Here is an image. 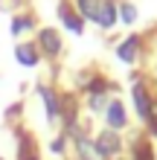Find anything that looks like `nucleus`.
Returning a JSON list of instances; mask_svg holds the SVG:
<instances>
[{
  "label": "nucleus",
  "mask_w": 157,
  "mask_h": 160,
  "mask_svg": "<svg viewBox=\"0 0 157 160\" xmlns=\"http://www.w3.org/2000/svg\"><path fill=\"white\" fill-rule=\"evenodd\" d=\"M108 125L110 128H122L125 125V111H122L119 102H110L108 105Z\"/></svg>",
  "instance_id": "obj_5"
},
{
  "label": "nucleus",
  "mask_w": 157,
  "mask_h": 160,
  "mask_svg": "<svg viewBox=\"0 0 157 160\" xmlns=\"http://www.w3.org/2000/svg\"><path fill=\"white\" fill-rule=\"evenodd\" d=\"M79 9H81V15L85 18H99V0H79Z\"/></svg>",
  "instance_id": "obj_9"
},
{
  "label": "nucleus",
  "mask_w": 157,
  "mask_h": 160,
  "mask_svg": "<svg viewBox=\"0 0 157 160\" xmlns=\"http://www.w3.org/2000/svg\"><path fill=\"white\" fill-rule=\"evenodd\" d=\"M41 47L44 50H47L50 55H55L61 50V41H58V32H52V29H44L41 32Z\"/></svg>",
  "instance_id": "obj_6"
},
{
  "label": "nucleus",
  "mask_w": 157,
  "mask_h": 160,
  "mask_svg": "<svg viewBox=\"0 0 157 160\" xmlns=\"http://www.w3.org/2000/svg\"><path fill=\"white\" fill-rule=\"evenodd\" d=\"M137 47H140V41H137V35H131L128 41H122V44H119L116 55H119L122 61H134V58H137Z\"/></svg>",
  "instance_id": "obj_4"
},
{
  "label": "nucleus",
  "mask_w": 157,
  "mask_h": 160,
  "mask_svg": "<svg viewBox=\"0 0 157 160\" xmlns=\"http://www.w3.org/2000/svg\"><path fill=\"white\" fill-rule=\"evenodd\" d=\"M137 160H151V148L149 146H140V148H137Z\"/></svg>",
  "instance_id": "obj_13"
},
{
  "label": "nucleus",
  "mask_w": 157,
  "mask_h": 160,
  "mask_svg": "<svg viewBox=\"0 0 157 160\" xmlns=\"http://www.w3.org/2000/svg\"><path fill=\"white\" fill-rule=\"evenodd\" d=\"M15 55H17V61H21V64H26V67L38 64V52H35V47H29V44H21Z\"/></svg>",
  "instance_id": "obj_7"
},
{
  "label": "nucleus",
  "mask_w": 157,
  "mask_h": 160,
  "mask_svg": "<svg viewBox=\"0 0 157 160\" xmlns=\"http://www.w3.org/2000/svg\"><path fill=\"white\" fill-rule=\"evenodd\" d=\"M79 154H81V160H105V154L99 152V146L85 140V137H79Z\"/></svg>",
  "instance_id": "obj_3"
},
{
  "label": "nucleus",
  "mask_w": 157,
  "mask_h": 160,
  "mask_svg": "<svg viewBox=\"0 0 157 160\" xmlns=\"http://www.w3.org/2000/svg\"><path fill=\"white\" fill-rule=\"evenodd\" d=\"M102 105H105V99H102V93H96V96L90 99V108H96V111H99Z\"/></svg>",
  "instance_id": "obj_15"
},
{
  "label": "nucleus",
  "mask_w": 157,
  "mask_h": 160,
  "mask_svg": "<svg viewBox=\"0 0 157 160\" xmlns=\"http://www.w3.org/2000/svg\"><path fill=\"white\" fill-rule=\"evenodd\" d=\"M134 105H137V111H140L143 119H149V114H151V102H149V93H145L143 84H134Z\"/></svg>",
  "instance_id": "obj_2"
},
{
  "label": "nucleus",
  "mask_w": 157,
  "mask_h": 160,
  "mask_svg": "<svg viewBox=\"0 0 157 160\" xmlns=\"http://www.w3.org/2000/svg\"><path fill=\"white\" fill-rule=\"evenodd\" d=\"M61 21L67 23V26H70L73 32H81V21H79V18L73 15V12H67V9H61Z\"/></svg>",
  "instance_id": "obj_11"
},
{
  "label": "nucleus",
  "mask_w": 157,
  "mask_h": 160,
  "mask_svg": "<svg viewBox=\"0 0 157 160\" xmlns=\"http://www.w3.org/2000/svg\"><path fill=\"white\" fill-rule=\"evenodd\" d=\"M26 26H29V21H26V18H17V21L12 23V32H21V29H26Z\"/></svg>",
  "instance_id": "obj_14"
},
{
  "label": "nucleus",
  "mask_w": 157,
  "mask_h": 160,
  "mask_svg": "<svg viewBox=\"0 0 157 160\" xmlns=\"http://www.w3.org/2000/svg\"><path fill=\"white\" fill-rule=\"evenodd\" d=\"M114 21H116V9L110 6V3H99V18H96V23L114 26Z\"/></svg>",
  "instance_id": "obj_8"
},
{
  "label": "nucleus",
  "mask_w": 157,
  "mask_h": 160,
  "mask_svg": "<svg viewBox=\"0 0 157 160\" xmlns=\"http://www.w3.org/2000/svg\"><path fill=\"white\" fill-rule=\"evenodd\" d=\"M96 146H99V152L102 154H116L119 148H122V143H119V137L114 134V131H102L96 140Z\"/></svg>",
  "instance_id": "obj_1"
},
{
  "label": "nucleus",
  "mask_w": 157,
  "mask_h": 160,
  "mask_svg": "<svg viewBox=\"0 0 157 160\" xmlns=\"http://www.w3.org/2000/svg\"><path fill=\"white\" fill-rule=\"evenodd\" d=\"M41 96H44V105H47V114H50V117H55V114H58V102H55V93H52V90H47V88H41Z\"/></svg>",
  "instance_id": "obj_10"
},
{
  "label": "nucleus",
  "mask_w": 157,
  "mask_h": 160,
  "mask_svg": "<svg viewBox=\"0 0 157 160\" xmlns=\"http://www.w3.org/2000/svg\"><path fill=\"white\" fill-rule=\"evenodd\" d=\"M119 18H122L125 23H134V18H137V9H134L131 3H125L122 9H119Z\"/></svg>",
  "instance_id": "obj_12"
}]
</instances>
